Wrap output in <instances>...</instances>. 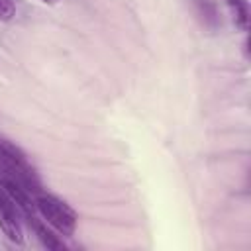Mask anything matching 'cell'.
I'll use <instances>...</instances> for the list:
<instances>
[{"mask_svg":"<svg viewBox=\"0 0 251 251\" xmlns=\"http://www.w3.org/2000/svg\"><path fill=\"white\" fill-rule=\"evenodd\" d=\"M33 202H35V210L43 216V220L53 229H57L65 237H71L75 233L76 224H78V214L65 200L39 190L33 196Z\"/></svg>","mask_w":251,"mask_h":251,"instance_id":"6da1fadb","label":"cell"},{"mask_svg":"<svg viewBox=\"0 0 251 251\" xmlns=\"http://www.w3.org/2000/svg\"><path fill=\"white\" fill-rule=\"evenodd\" d=\"M0 173L10 175L20 182H24L33 192V196L41 190L37 182V175L31 163L27 161V157L24 155V151L4 137H0Z\"/></svg>","mask_w":251,"mask_h":251,"instance_id":"7a4b0ae2","label":"cell"},{"mask_svg":"<svg viewBox=\"0 0 251 251\" xmlns=\"http://www.w3.org/2000/svg\"><path fill=\"white\" fill-rule=\"evenodd\" d=\"M18 212H20V208L10 200V196L0 186V229L12 243L22 245L24 243V229L20 226Z\"/></svg>","mask_w":251,"mask_h":251,"instance_id":"3957f363","label":"cell"},{"mask_svg":"<svg viewBox=\"0 0 251 251\" xmlns=\"http://www.w3.org/2000/svg\"><path fill=\"white\" fill-rule=\"evenodd\" d=\"M31 222V226H33V229H35V235L39 237V241L47 247V249H53V251H63L65 249V243H63V239L59 237V235H55L45 224H39L37 220H29Z\"/></svg>","mask_w":251,"mask_h":251,"instance_id":"277c9868","label":"cell"},{"mask_svg":"<svg viewBox=\"0 0 251 251\" xmlns=\"http://www.w3.org/2000/svg\"><path fill=\"white\" fill-rule=\"evenodd\" d=\"M198 8H200V14L206 18L208 24H216L218 22V12H216V6H214L212 0H200Z\"/></svg>","mask_w":251,"mask_h":251,"instance_id":"5b68a950","label":"cell"},{"mask_svg":"<svg viewBox=\"0 0 251 251\" xmlns=\"http://www.w3.org/2000/svg\"><path fill=\"white\" fill-rule=\"evenodd\" d=\"M16 16L14 0H0V22H10Z\"/></svg>","mask_w":251,"mask_h":251,"instance_id":"8992f818","label":"cell"},{"mask_svg":"<svg viewBox=\"0 0 251 251\" xmlns=\"http://www.w3.org/2000/svg\"><path fill=\"white\" fill-rule=\"evenodd\" d=\"M41 2H45V4H57L59 0H41Z\"/></svg>","mask_w":251,"mask_h":251,"instance_id":"52a82bcc","label":"cell"}]
</instances>
